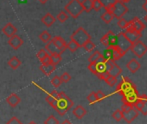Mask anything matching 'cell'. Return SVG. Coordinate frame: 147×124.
<instances>
[{"label":"cell","mask_w":147,"mask_h":124,"mask_svg":"<svg viewBox=\"0 0 147 124\" xmlns=\"http://www.w3.org/2000/svg\"><path fill=\"white\" fill-rule=\"evenodd\" d=\"M17 31H18V29H17L11 23L6 24L3 27V29H2V32H3L8 38H10V37H11L12 36H14V35L17 33Z\"/></svg>","instance_id":"19"},{"label":"cell","mask_w":147,"mask_h":124,"mask_svg":"<svg viewBox=\"0 0 147 124\" xmlns=\"http://www.w3.org/2000/svg\"><path fill=\"white\" fill-rule=\"evenodd\" d=\"M127 12L128 8L125 5V4L119 1V0H117L111 9V12L113 13V17L116 18L117 19L122 18L127 13Z\"/></svg>","instance_id":"8"},{"label":"cell","mask_w":147,"mask_h":124,"mask_svg":"<svg viewBox=\"0 0 147 124\" xmlns=\"http://www.w3.org/2000/svg\"><path fill=\"white\" fill-rule=\"evenodd\" d=\"M96 96H97V101H102L103 99L106 98V95L101 90L96 92Z\"/></svg>","instance_id":"47"},{"label":"cell","mask_w":147,"mask_h":124,"mask_svg":"<svg viewBox=\"0 0 147 124\" xmlns=\"http://www.w3.org/2000/svg\"><path fill=\"white\" fill-rule=\"evenodd\" d=\"M125 54L116 45V46H111L107 47L102 55L105 60H110V61H118L122 56H124Z\"/></svg>","instance_id":"5"},{"label":"cell","mask_w":147,"mask_h":124,"mask_svg":"<svg viewBox=\"0 0 147 124\" xmlns=\"http://www.w3.org/2000/svg\"><path fill=\"white\" fill-rule=\"evenodd\" d=\"M134 89H137V88L133 84V83L129 78L123 77L116 88V92L119 93L120 96H124Z\"/></svg>","instance_id":"6"},{"label":"cell","mask_w":147,"mask_h":124,"mask_svg":"<svg viewBox=\"0 0 147 124\" xmlns=\"http://www.w3.org/2000/svg\"><path fill=\"white\" fill-rule=\"evenodd\" d=\"M139 95L137 89H134L132 91H130L129 93L122 96V102L124 104L127 105H133L135 102L138 99Z\"/></svg>","instance_id":"14"},{"label":"cell","mask_w":147,"mask_h":124,"mask_svg":"<svg viewBox=\"0 0 147 124\" xmlns=\"http://www.w3.org/2000/svg\"><path fill=\"white\" fill-rule=\"evenodd\" d=\"M119 1H121V2H123V3H125V4H126V3L130 2L131 0H119Z\"/></svg>","instance_id":"52"},{"label":"cell","mask_w":147,"mask_h":124,"mask_svg":"<svg viewBox=\"0 0 147 124\" xmlns=\"http://www.w3.org/2000/svg\"><path fill=\"white\" fill-rule=\"evenodd\" d=\"M141 65L139 64V62L136 59V58H132L131 59L127 64H126V68L131 72V73H136L139 69H140Z\"/></svg>","instance_id":"20"},{"label":"cell","mask_w":147,"mask_h":124,"mask_svg":"<svg viewBox=\"0 0 147 124\" xmlns=\"http://www.w3.org/2000/svg\"><path fill=\"white\" fill-rule=\"evenodd\" d=\"M106 63V68L107 71L109 73L110 76L112 77H119L122 73L121 68L115 63L114 61H110V60H105Z\"/></svg>","instance_id":"10"},{"label":"cell","mask_w":147,"mask_h":124,"mask_svg":"<svg viewBox=\"0 0 147 124\" xmlns=\"http://www.w3.org/2000/svg\"><path fill=\"white\" fill-rule=\"evenodd\" d=\"M130 49L138 58H141L147 52V46L142 41L138 40L131 44Z\"/></svg>","instance_id":"9"},{"label":"cell","mask_w":147,"mask_h":124,"mask_svg":"<svg viewBox=\"0 0 147 124\" xmlns=\"http://www.w3.org/2000/svg\"><path fill=\"white\" fill-rule=\"evenodd\" d=\"M45 50L49 54H55V53H60V51L58 50V49L55 47V45L54 44V43L52 42V40H50L49 42H48L45 45ZM61 54V53H60Z\"/></svg>","instance_id":"26"},{"label":"cell","mask_w":147,"mask_h":124,"mask_svg":"<svg viewBox=\"0 0 147 124\" xmlns=\"http://www.w3.org/2000/svg\"><path fill=\"white\" fill-rule=\"evenodd\" d=\"M8 43H9V45L12 49H14L15 50H17V49H18L24 44V40L18 35H16L15 34L14 36H12L11 37L9 38Z\"/></svg>","instance_id":"18"},{"label":"cell","mask_w":147,"mask_h":124,"mask_svg":"<svg viewBox=\"0 0 147 124\" xmlns=\"http://www.w3.org/2000/svg\"><path fill=\"white\" fill-rule=\"evenodd\" d=\"M88 100L89 102V103L93 104V103H95L97 102V96H96V92L93 91L91 92L88 96Z\"/></svg>","instance_id":"44"},{"label":"cell","mask_w":147,"mask_h":124,"mask_svg":"<svg viewBox=\"0 0 147 124\" xmlns=\"http://www.w3.org/2000/svg\"><path fill=\"white\" fill-rule=\"evenodd\" d=\"M64 11L73 18H77L84 12L80 0H70L65 5Z\"/></svg>","instance_id":"2"},{"label":"cell","mask_w":147,"mask_h":124,"mask_svg":"<svg viewBox=\"0 0 147 124\" xmlns=\"http://www.w3.org/2000/svg\"><path fill=\"white\" fill-rule=\"evenodd\" d=\"M123 34H124V36L126 37V39L132 44L133 43H135L136 41H138V40H139L140 39V37H141V33H139V32H137V31H135V30H131V29H125V31H123Z\"/></svg>","instance_id":"16"},{"label":"cell","mask_w":147,"mask_h":124,"mask_svg":"<svg viewBox=\"0 0 147 124\" xmlns=\"http://www.w3.org/2000/svg\"><path fill=\"white\" fill-rule=\"evenodd\" d=\"M144 20L147 23V15L146 16H144Z\"/></svg>","instance_id":"53"},{"label":"cell","mask_w":147,"mask_h":124,"mask_svg":"<svg viewBox=\"0 0 147 124\" xmlns=\"http://www.w3.org/2000/svg\"><path fill=\"white\" fill-rule=\"evenodd\" d=\"M117 46L125 54L131 46V43L126 39V37L124 36L123 32H120L119 35H117Z\"/></svg>","instance_id":"13"},{"label":"cell","mask_w":147,"mask_h":124,"mask_svg":"<svg viewBox=\"0 0 147 124\" xmlns=\"http://www.w3.org/2000/svg\"><path fill=\"white\" fill-rule=\"evenodd\" d=\"M56 19L60 23H65L68 19V14L65 11H61L59 12V14L56 16Z\"/></svg>","instance_id":"33"},{"label":"cell","mask_w":147,"mask_h":124,"mask_svg":"<svg viewBox=\"0 0 147 124\" xmlns=\"http://www.w3.org/2000/svg\"><path fill=\"white\" fill-rule=\"evenodd\" d=\"M51 40L54 43V44L55 45V47L58 49V50L60 51L61 54H62L67 49V43H66L65 39H63L61 37L55 36V37H52Z\"/></svg>","instance_id":"17"},{"label":"cell","mask_w":147,"mask_h":124,"mask_svg":"<svg viewBox=\"0 0 147 124\" xmlns=\"http://www.w3.org/2000/svg\"><path fill=\"white\" fill-rule=\"evenodd\" d=\"M83 48L86 49V51H88V52H92V51H94V49H95V43H94V42H92L91 39H90V40H88V41L84 44Z\"/></svg>","instance_id":"36"},{"label":"cell","mask_w":147,"mask_h":124,"mask_svg":"<svg viewBox=\"0 0 147 124\" xmlns=\"http://www.w3.org/2000/svg\"><path fill=\"white\" fill-rule=\"evenodd\" d=\"M41 63H42V64H51L49 55H48L44 59H42V60L41 61Z\"/></svg>","instance_id":"48"},{"label":"cell","mask_w":147,"mask_h":124,"mask_svg":"<svg viewBox=\"0 0 147 124\" xmlns=\"http://www.w3.org/2000/svg\"><path fill=\"white\" fill-rule=\"evenodd\" d=\"M100 18L102 19V21H103L105 24H110V23L113 20L114 17H113V13H112L111 12L106 11V12L101 15Z\"/></svg>","instance_id":"28"},{"label":"cell","mask_w":147,"mask_h":124,"mask_svg":"<svg viewBox=\"0 0 147 124\" xmlns=\"http://www.w3.org/2000/svg\"><path fill=\"white\" fill-rule=\"evenodd\" d=\"M58 98V92L56 91V90H53L47 97H46V102L50 105L55 99H57Z\"/></svg>","instance_id":"34"},{"label":"cell","mask_w":147,"mask_h":124,"mask_svg":"<svg viewBox=\"0 0 147 124\" xmlns=\"http://www.w3.org/2000/svg\"><path fill=\"white\" fill-rule=\"evenodd\" d=\"M55 67L56 66H55L52 64H42L40 66V70L45 76H50L55 70Z\"/></svg>","instance_id":"24"},{"label":"cell","mask_w":147,"mask_h":124,"mask_svg":"<svg viewBox=\"0 0 147 124\" xmlns=\"http://www.w3.org/2000/svg\"><path fill=\"white\" fill-rule=\"evenodd\" d=\"M38 1H39V3H41L42 5H45V4L49 1V0H38Z\"/></svg>","instance_id":"51"},{"label":"cell","mask_w":147,"mask_h":124,"mask_svg":"<svg viewBox=\"0 0 147 124\" xmlns=\"http://www.w3.org/2000/svg\"><path fill=\"white\" fill-rule=\"evenodd\" d=\"M70 39L75 42L79 48H83L84 44L91 39V36L87 32L86 30H84V28L82 27H79L75 32H74L71 37Z\"/></svg>","instance_id":"3"},{"label":"cell","mask_w":147,"mask_h":124,"mask_svg":"<svg viewBox=\"0 0 147 124\" xmlns=\"http://www.w3.org/2000/svg\"><path fill=\"white\" fill-rule=\"evenodd\" d=\"M6 102H7V103H8L11 107L16 108V107L20 103L21 99H20V97H19L17 94L13 93V94L10 95V96L6 98Z\"/></svg>","instance_id":"22"},{"label":"cell","mask_w":147,"mask_h":124,"mask_svg":"<svg viewBox=\"0 0 147 124\" xmlns=\"http://www.w3.org/2000/svg\"><path fill=\"white\" fill-rule=\"evenodd\" d=\"M103 8V5L100 2V0H94L93 1V10L95 12H100Z\"/></svg>","instance_id":"41"},{"label":"cell","mask_w":147,"mask_h":124,"mask_svg":"<svg viewBox=\"0 0 147 124\" xmlns=\"http://www.w3.org/2000/svg\"><path fill=\"white\" fill-rule=\"evenodd\" d=\"M133 106L138 109V112L144 115H147V95L139 96L138 99L135 102Z\"/></svg>","instance_id":"12"},{"label":"cell","mask_w":147,"mask_h":124,"mask_svg":"<svg viewBox=\"0 0 147 124\" xmlns=\"http://www.w3.org/2000/svg\"><path fill=\"white\" fill-rule=\"evenodd\" d=\"M21 61L17 57V56H12L10 60H9V62H8V65L12 69V70H17L20 65H21Z\"/></svg>","instance_id":"27"},{"label":"cell","mask_w":147,"mask_h":124,"mask_svg":"<svg viewBox=\"0 0 147 124\" xmlns=\"http://www.w3.org/2000/svg\"><path fill=\"white\" fill-rule=\"evenodd\" d=\"M61 54L60 53H55V54H51L49 55L50 56V61H51V64H54L55 66H56L57 64H59L61 61Z\"/></svg>","instance_id":"30"},{"label":"cell","mask_w":147,"mask_h":124,"mask_svg":"<svg viewBox=\"0 0 147 124\" xmlns=\"http://www.w3.org/2000/svg\"><path fill=\"white\" fill-rule=\"evenodd\" d=\"M127 28H128V29H131V30H135V31H137V32L141 33V32L144 30L145 25L143 24V22H142L138 18L135 17L133 19H131V21L128 22V26H127ZM127 28H126V29H127Z\"/></svg>","instance_id":"15"},{"label":"cell","mask_w":147,"mask_h":124,"mask_svg":"<svg viewBox=\"0 0 147 124\" xmlns=\"http://www.w3.org/2000/svg\"><path fill=\"white\" fill-rule=\"evenodd\" d=\"M116 1L117 0H100V2L103 5V8H105V10L108 12H111L112 7Z\"/></svg>","instance_id":"31"},{"label":"cell","mask_w":147,"mask_h":124,"mask_svg":"<svg viewBox=\"0 0 147 124\" xmlns=\"http://www.w3.org/2000/svg\"><path fill=\"white\" fill-rule=\"evenodd\" d=\"M73 106H74V102L64 92L58 93V99H57L55 110L60 115H66L67 112Z\"/></svg>","instance_id":"1"},{"label":"cell","mask_w":147,"mask_h":124,"mask_svg":"<svg viewBox=\"0 0 147 124\" xmlns=\"http://www.w3.org/2000/svg\"><path fill=\"white\" fill-rule=\"evenodd\" d=\"M83 11L86 12H90L93 10V0H83L82 2Z\"/></svg>","instance_id":"29"},{"label":"cell","mask_w":147,"mask_h":124,"mask_svg":"<svg viewBox=\"0 0 147 124\" xmlns=\"http://www.w3.org/2000/svg\"><path fill=\"white\" fill-rule=\"evenodd\" d=\"M93 1H94V0H93Z\"/></svg>","instance_id":"56"},{"label":"cell","mask_w":147,"mask_h":124,"mask_svg":"<svg viewBox=\"0 0 147 124\" xmlns=\"http://www.w3.org/2000/svg\"><path fill=\"white\" fill-rule=\"evenodd\" d=\"M39 39H40L42 42L47 43L48 42H49V41L52 39V36H51V34H50L49 32H48L47 30H44V31H42V32L39 35Z\"/></svg>","instance_id":"32"},{"label":"cell","mask_w":147,"mask_h":124,"mask_svg":"<svg viewBox=\"0 0 147 124\" xmlns=\"http://www.w3.org/2000/svg\"><path fill=\"white\" fill-rule=\"evenodd\" d=\"M60 77H61V80L62 83H68L71 80V76L67 72L62 73V75Z\"/></svg>","instance_id":"45"},{"label":"cell","mask_w":147,"mask_h":124,"mask_svg":"<svg viewBox=\"0 0 147 124\" xmlns=\"http://www.w3.org/2000/svg\"><path fill=\"white\" fill-rule=\"evenodd\" d=\"M61 124H72V122L69 121V120H67V119H66V120H64Z\"/></svg>","instance_id":"49"},{"label":"cell","mask_w":147,"mask_h":124,"mask_svg":"<svg viewBox=\"0 0 147 124\" xmlns=\"http://www.w3.org/2000/svg\"><path fill=\"white\" fill-rule=\"evenodd\" d=\"M44 124H59V121L55 118V115H51L44 121Z\"/></svg>","instance_id":"40"},{"label":"cell","mask_w":147,"mask_h":124,"mask_svg":"<svg viewBox=\"0 0 147 124\" xmlns=\"http://www.w3.org/2000/svg\"><path fill=\"white\" fill-rule=\"evenodd\" d=\"M88 70L94 74L98 78L100 79L101 76L107 72V68H106V63H105V59L96 62V63H91L88 65Z\"/></svg>","instance_id":"7"},{"label":"cell","mask_w":147,"mask_h":124,"mask_svg":"<svg viewBox=\"0 0 147 124\" xmlns=\"http://www.w3.org/2000/svg\"><path fill=\"white\" fill-rule=\"evenodd\" d=\"M142 7H143V9L147 12V2H144V4H143V5H142Z\"/></svg>","instance_id":"50"},{"label":"cell","mask_w":147,"mask_h":124,"mask_svg":"<svg viewBox=\"0 0 147 124\" xmlns=\"http://www.w3.org/2000/svg\"><path fill=\"white\" fill-rule=\"evenodd\" d=\"M120 110L123 115V119L127 123L132 122L138 115V111L133 105H127L123 103Z\"/></svg>","instance_id":"4"},{"label":"cell","mask_w":147,"mask_h":124,"mask_svg":"<svg viewBox=\"0 0 147 124\" xmlns=\"http://www.w3.org/2000/svg\"><path fill=\"white\" fill-rule=\"evenodd\" d=\"M51 83H52V85H53L55 88H58V87L61 86V84L62 83V82H61L60 77L55 76V77L51 79Z\"/></svg>","instance_id":"38"},{"label":"cell","mask_w":147,"mask_h":124,"mask_svg":"<svg viewBox=\"0 0 147 124\" xmlns=\"http://www.w3.org/2000/svg\"><path fill=\"white\" fill-rule=\"evenodd\" d=\"M118 20H119V21H118V26H119L120 29H122V30H125V29L127 28V26H128V21L125 20L124 18H119V19H118Z\"/></svg>","instance_id":"42"},{"label":"cell","mask_w":147,"mask_h":124,"mask_svg":"<svg viewBox=\"0 0 147 124\" xmlns=\"http://www.w3.org/2000/svg\"><path fill=\"white\" fill-rule=\"evenodd\" d=\"M55 20H56V18H55L51 13H47V14H45V15L42 18V19H41L42 23L46 27H51V26L55 24Z\"/></svg>","instance_id":"21"},{"label":"cell","mask_w":147,"mask_h":124,"mask_svg":"<svg viewBox=\"0 0 147 124\" xmlns=\"http://www.w3.org/2000/svg\"><path fill=\"white\" fill-rule=\"evenodd\" d=\"M104 57L102 56V54L98 51V50H95L93 52V54L88 57V62H89V64L91 63H96V62H99V61H101L103 60Z\"/></svg>","instance_id":"25"},{"label":"cell","mask_w":147,"mask_h":124,"mask_svg":"<svg viewBox=\"0 0 147 124\" xmlns=\"http://www.w3.org/2000/svg\"><path fill=\"white\" fill-rule=\"evenodd\" d=\"M67 49L70 52L74 53V52H76V51L79 49V46H78L75 42H74L73 40L70 39V41L67 43Z\"/></svg>","instance_id":"35"},{"label":"cell","mask_w":147,"mask_h":124,"mask_svg":"<svg viewBox=\"0 0 147 124\" xmlns=\"http://www.w3.org/2000/svg\"><path fill=\"white\" fill-rule=\"evenodd\" d=\"M106 83L110 86V87H113L116 83H117V77H112V76H109L106 80H105Z\"/></svg>","instance_id":"37"},{"label":"cell","mask_w":147,"mask_h":124,"mask_svg":"<svg viewBox=\"0 0 147 124\" xmlns=\"http://www.w3.org/2000/svg\"><path fill=\"white\" fill-rule=\"evenodd\" d=\"M100 42L107 48L111 47V46H116L117 45V35H115L112 30H109L102 37V38L100 39Z\"/></svg>","instance_id":"11"},{"label":"cell","mask_w":147,"mask_h":124,"mask_svg":"<svg viewBox=\"0 0 147 124\" xmlns=\"http://www.w3.org/2000/svg\"><path fill=\"white\" fill-rule=\"evenodd\" d=\"M48 55H49V54L45 50V49H40V50L37 52L36 56H37V58H38L40 61H42V59H44Z\"/></svg>","instance_id":"43"},{"label":"cell","mask_w":147,"mask_h":124,"mask_svg":"<svg viewBox=\"0 0 147 124\" xmlns=\"http://www.w3.org/2000/svg\"><path fill=\"white\" fill-rule=\"evenodd\" d=\"M112 116H113V118L116 121H121V120L123 119V115H122V112H121L120 109L115 110V111L113 113Z\"/></svg>","instance_id":"39"},{"label":"cell","mask_w":147,"mask_h":124,"mask_svg":"<svg viewBox=\"0 0 147 124\" xmlns=\"http://www.w3.org/2000/svg\"><path fill=\"white\" fill-rule=\"evenodd\" d=\"M29 124H37V123H36L35 121H30V122Z\"/></svg>","instance_id":"54"},{"label":"cell","mask_w":147,"mask_h":124,"mask_svg":"<svg viewBox=\"0 0 147 124\" xmlns=\"http://www.w3.org/2000/svg\"><path fill=\"white\" fill-rule=\"evenodd\" d=\"M6 124H23V123L20 121V120H19L18 117L13 116L12 118H11V119L8 121V122H7Z\"/></svg>","instance_id":"46"},{"label":"cell","mask_w":147,"mask_h":124,"mask_svg":"<svg viewBox=\"0 0 147 124\" xmlns=\"http://www.w3.org/2000/svg\"><path fill=\"white\" fill-rule=\"evenodd\" d=\"M72 112H73V115H75L77 119L83 118L87 114V110L82 105H77L75 108L73 109Z\"/></svg>","instance_id":"23"},{"label":"cell","mask_w":147,"mask_h":124,"mask_svg":"<svg viewBox=\"0 0 147 124\" xmlns=\"http://www.w3.org/2000/svg\"><path fill=\"white\" fill-rule=\"evenodd\" d=\"M145 2H147V0H145Z\"/></svg>","instance_id":"55"}]
</instances>
